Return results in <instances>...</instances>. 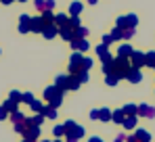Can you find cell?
<instances>
[{
  "instance_id": "44",
  "label": "cell",
  "mask_w": 155,
  "mask_h": 142,
  "mask_svg": "<svg viewBox=\"0 0 155 142\" xmlns=\"http://www.w3.org/2000/svg\"><path fill=\"white\" fill-rule=\"evenodd\" d=\"M99 113H101V109H94V111H90V119H99Z\"/></svg>"
},
{
  "instance_id": "10",
  "label": "cell",
  "mask_w": 155,
  "mask_h": 142,
  "mask_svg": "<svg viewBox=\"0 0 155 142\" xmlns=\"http://www.w3.org/2000/svg\"><path fill=\"white\" fill-rule=\"evenodd\" d=\"M94 52H97V56H99L101 61H109V59H113V56H111V52H109V46H107V44H99V46L94 48Z\"/></svg>"
},
{
  "instance_id": "37",
  "label": "cell",
  "mask_w": 155,
  "mask_h": 142,
  "mask_svg": "<svg viewBox=\"0 0 155 142\" xmlns=\"http://www.w3.org/2000/svg\"><path fill=\"white\" fill-rule=\"evenodd\" d=\"M76 75H78V79H80V84H86V82H88V71L86 69H82L80 73H76Z\"/></svg>"
},
{
  "instance_id": "3",
  "label": "cell",
  "mask_w": 155,
  "mask_h": 142,
  "mask_svg": "<svg viewBox=\"0 0 155 142\" xmlns=\"http://www.w3.org/2000/svg\"><path fill=\"white\" fill-rule=\"evenodd\" d=\"M82 61H84V56H82V52L80 50H74V54H71V59H69V73H80L82 71Z\"/></svg>"
},
{
  "instance_id": "12",
  "label": "cell",
  "mask_w": 155,
  "mask_h": 142,
  "mask_svg": "<svg viewBox=\"0 0 155 142\" xmlns=\"http://www.w3.org/2000/svg\"><path fill=\"white\" fill-rule=\"evenodd\" d=\"M126 79H128L130 84H138L143 79V73H140V69H136V67H130V71L126 73Z\"/></svg>"
},
{
  "instance_id": "49",
  "label": "cell",
  "mask_w": 155,
  "mask_h": 142,
  "mask_svg": "<svg viewBox=\"0 0 155 142\" xmlns=\"http://www.w3.org/2000/svg\"><path fill=\"white\" fill-rule=\"evenodd\" d=\"M86 2H90V4H97V0H86Z\"/></svg>"
},
{
  "instance_id": "18",
  "label": "cell",
  "mask_w": 155,
  "mask_h": 142,
  "mask_svg": "<svg viewBox=\"0 0 155 142\" xmlns=\"http://www.w3.org/2000/svg\"><path fill=\"white\" fill-rule=\"evenodd\" d=\"M2 107H4L8 113H13V111H17V109H19V102H17V100H13V98H6Z\"/></svg>"
},
{
  "instance_id": "8",
  "label": "cell",
  "mask_w": 155,
  "mask_h": 142,
  "mask_svg": "<svg viewBox=\"0 0 155 142\" xmlns=\"http://www.w3.org/2000/svg\"><path fill=\"white\" fill-rule=\"evenodd\" d=\"M42 36L46 38V40H52V38H57L59 36V25L57 23H48L44 29H42Z\"/></svg>"
},
{
  "instance_id": "31",
  "label": "cell",
  "mask_w": 155,
  "mask_h": 142,
  "mask_svg": "<svg viewBox=\"0 0 155 142\" xmlns=\"http://www.w3.org/2000/svg\"><path fill=\"white\" fill-rule=\"evenodd\" d=\"M67 25H69V27H74V29H76V27H80V15H69V21H67Z\"/></svg>"
},
{
  "instance_id": "14",
  "label": "cell",
  "mask_w": 155,
  "mask_h": 142,
  "mask_svg": "<svg viewBox=\"0 0 155 142\" xmlns=\"http://www.w3.org/2000/svg\"><path fill=\"white\" fill-rule=\"evenodd\" d=\"M29 23H31V17H29V15H21V19H19V31H21V34L31 31V29H29Z\"/></svg>"
},
{
  "instance_id": "47",
  "label": "cell",
  "mask_w": 155,
  "mask_h": 142,
  "mask_svg": "<svg viewBox=\"0 0 155 142\" xmlns=\"http://www.w3.org/2000/svg\"><path fill=\"white\" fill-rule=\"evenodd\" d=\"M88 142H103V140H101L99 136H92V138H90V140H88Z\"/></svg>"
},
{
  "instance_id": "29",
  "label": "cell",
  "mask_w": 155,
  "mask_h": 142,
  "mask_svg": "<svg viewBox=\"0 0 155 142\" xmlns=\"http://www.w3.org/2000/svg\"><path fill=\"white\" fill-rule=\"evenodd\" d=\"M82 13V2H71L69 4V15H80Z\"/></svg>"
},
{
  "instance_id": "19",
  "label": "cell",
  "mask_w": 155,
  "mask_h": 142,
  "mask_svg": "<svg viewBox=\"0 0 155 142\" xmlns=\"http://www.w3.org/2000/svg\"><path fill=\"white\" fill-rule=\"evenodd\" d=\"M124 119H126V113H124L122 109H117V111L111 113V121H115V123H120V125L124 123Z\"/></svg>"
},
{
  "instance_id": "34",
  "label": "cell",
  "mask_w": 155,
  "mask_h": 142,
  "mask_svg": "<svg viewBox=\"0 0 155 142\" xmlns=\"http://www.w3.org/2000/svg\"><path fill=\"white\" fill-rule=\"evenodd\" d=\"M52 134H54V138H61V136H65V125H54Z\"/></svg>"
},
{
  "instance_id": "41",
  "label": "cell",
  "mask_w": 155,
  "mask_h": 142,
  "mask_svg": "<svg viewBox=\"0 0 155 142\" xmlns=\"http://www.w3.org/2000/svg\"><path fill=\"white\" fill-rule=\"evenodd\" d=\"M31 100H34V96L29 94V92H25V94L21 96V102H27V105H31Z\"/></svg>"
},
{
  "instance_id": "5",
  "label": "cell",
  "mask_w": 155,
  "mask_h": 142,
  "mask_svg": "<svg viewBox=\"0 0 155 142\" xmlns=\"http://www.w3.org/2000/svg\"><path fill=\"white\" fill-rule=\"evenodd\" d=\"M69 44H71V48H74V50H80V52H86V50L90 48V42H88L86 38H74Z\"/></svg>"
},
{
  "instance_id": "16",
  "label": "cell",
  "mask_w": 155,
  "mask_h": 142,
  "mask_svg": "<svg viewBox=\"0 0 155 142\" xmlns=\"http://www.w3.org/2000/svg\"><path fill=\"white\" fill-rule=\"evenodd\" d=\"M132 52H134V48L130 46V44H120V48H117V56H126V59H130Z\"/></svg>"
},
{
  "instance_id": "1",
  "label": "cell",
  "mask_w": 155,
  "mask_h": 142,
  "mask_svg": "<svg viewBox=\"0 0 155 142\" xmlns=\"http://www.w3.org/2000/svg\"><path fill=\"white\" fill-rule=\"evenodd\" d=\"M130 59H126V56H115L113 59V73L120 77V79H126V73L130 71Z\"/></svg>"
},
{
  "instance_id": "24",
  "label": "cell",
  "mask_w": 155,
  "mask_h": 142,
  "mask_svg": "<svg viewBox=\"0 0 155 142\" xmlns=\"http://www.w3.org/2000/svg\"><path fill=\"white\" fill-rule=\"evenodd\" d=\"M124 17H126V27H136V25H138V17H136L134 13L124 15Z\"/></svg>"
},
{
  "instance_id": "39",
  "label": "cell",
  "mask_w": 155,
  "mask_h": 142,
  "mask_svg": "<svg viewBox=\"0 0 155 142\" xmlns=\"http://www.w3.org/2000/svg\"><path fill=\"white\" fill-rule=\"evenodd\" d=\"M61 102H63V96H57V98H52L48 105H51V107H54V109H59V107H61Z\"/></svg>"
},
{
  "instance_id": "17",
  "label": "cell",
  "mask_w": 155,
  "mask_h": 142,
  "mask_svg": "<svg viewBox=\"0 0 155 142\" xmlns=\"http://www.w3.org/2000/svg\"><path fill=\"white\" fill-rule=\"evenodd\" d=\"M80 88V79H78V75H67V90H78Z\"/></svg>"
},
{
  "instance_id": "11",
  "label": "cell",
  "mask_w": 155,
  "mask_h": 142,
  "mask_svg": "<svg viewBox=\"0 0 155 142\" xmlns=\"http://www.w3.org/2000/svg\"><path fill=\"white\" fill-rule=\"evenodd\" d=\"M46 27V23H44V19L42 17H31V23H29V29L31 31H36V34H42V29Z\"/></svg>"
},
{
  "instance_id": "40",
  "label": "cell",
  "mask_w": 155,
  "mask_h": 142,
  "mask_svg": "<svg viewBox=\"0 0 155 142\" xmlns=\"http://www.w3.org/2000/svg\"><path fill=\"white\" fill-rule=\"evenodd\" d=\"M21 92H17V90H13V92H11V96H8V98H13V100H17V102H21Z\"/></svg>"
},
{
  "instance_id": "6",
  "label": "cell",
  "mask_w": 155,
  "mask_h": 142,
  "mask_svg": "<svg viewBox=\"0 0 155 142\" xmlns=\"http://www.w3.org/2000/svg\"><path fill=\"white\" fill-rule=\"evenodd\" d=\"M136 115H140V117H147V119H153L155 117V109L151 105H138V109H136Z\"/></svg>"
},
{
  "instance_id": "27",
  "label": "cell",
  "mask_w": 155,
  "mask_h": 142,
  "mask_svg": "<svg viewBox=\"0 0 155 142\" xmlns=\"http://www.w3.org/2000/svg\"><path fill=\"white\" fill-rule=\"evenodd\" d=\"M67 21H69V17H67V15H54V23L59 25V27H65Z\"/></svg>"
},
{
  "instance_id": "48",
  "label": "cell",
  "mask_w": 155,
  "mask_h": 142,
  "mask_svg": "<svg viewBox=\"0 0 155 142\" xmlns=\"http://www.w3.org/2000/svg\"><path fill=\"white\" fill-rule=\"evenodd\" d=\"M0 2H2V4H13L15 0H0Z\"/></svg>"
},
{
  "instance_id": "54",
  "label": "cell",
  "mask_w": 155,
  "mask_h": 142,
  "mask_svg": "<svg viewBox=\"0 0 155 142\" xmlns=\"http://www.w3.org/2000/svg\"><path fill=\"white\" fill-rule=\"evenodd\" d=\"M153 69H155V67H153Z\"/></svg>"
},
{
  "instance_id": "7",
  "label": "cell",
  "mask_w": 155,
  "mask_h": 142,
  "mask_svg": "<svg viewBox=\"0 0 155 142\" xmlns=\"http://www.w3.org/2000/svg\"><path fill=\"white\" fill-rule=\"evenodd\" d=\"M23 138H27L31 142H38V138H40V125H29L23 132Z\"/></svg>"
},
{
  "instance_id": "22",
  "label": "cell",
  "mask_w": 155,
  "mask_h": 142,
  "mask_svg": "<svg viewBox=\"0 0 155 142\" xmlns=\"http://www.w3.org/2000/svg\"><path fill=\"white\" fill-rule=\"evenodd\" d=\"M136 138H138L140 142H151V134H149L147 130L140 127V130H136Z\"/></svg>"
},
{
  "instance_id": "50",
  "label": "cell",
  "mask_w": 155,
  "mask_h": 142,
  "mask_svg": "<svg viewBox=\"0 0 155 142\" xmlns=\"http://www.w3.org/2000/svg\"><path fill=\"white\" fill-rule=\"evenodd\" d=\"M23 142H31V140H27V138H23Z\"/></svg>"
},
{
  "instance_id": "25",
  "label": "cell",
  "mask_w": 155,
  "mask_h": 142,
  "mask_svg": "<svg viewBox=\"0 0 155 142\" xmlns=\"http://www.w3.org/2000/svg\"><path fill=\"white\" fill-rule=\"evenodd\" d=\"M11 121H13V123H21V121H25V115L17 109V111H13V113H11Z\"/></svg>"
},
{
  "instance_id": "45",
  "label": "cell",
  "mask_w": 155,
  "mask_h": 142,
  "mask_svg": "<svg viewBox=\"0 0 155 142\" xmlns=\"http://www.w3.org/2000/svg\"><path fill=\"white\" fill-rule=\"evenodd\" d=\"M126 142H140V140H138V138H136V134H134V136H128Z\"/></svg>"
},
{
  "instance_id": "52",
  "label": "cell",
  "mask_w": 155,
  "mask_h": 142,
  "mask_svg": "<svg viewBox=\"0 0 155 142\" xmlns=\"http://www.w3.org/2000/svg\"><path fill=\"white\" fill-rule=\"evenodd\" d=\"M19 2H25V0H19Z\"/></svg>"
},
{
  "instance_id": "53",
  "label": "cell",
  "mask_w": 155,
  "mask_h": 142,
  "mask_svg": "<svg viewBox=\"0 0 155 142\" xmlns=\"http://www.w3.org/2000/svg\"><path fill=\"white\" fill-rule=\"evenodd\" d=\"M54 142H61V140H54Z\"/></svg>"
},
{
  "instance_id": "46",
  "label": "cell",
  "mask_w": 155,
  "mask_h": 142,
  "mask_svg": "<svg viewBox=\"0 0 155 142\" xmlns=\"http://www.w3.org/2000/svg\"><path fill=\"white\" fill-rule=\"evenodd\" d=\"M113 142H126V138H124V136L120 134V136H117V138H115V140H113Z\"/></svg>"
},
{
  "instance_id": "42",
  "label": "cell",
  "mask_w": 155,
  "mask_h": 142,
  "mask_svg": "<svg viewBox=\"0 0 155 142\" xmlns=\"http://www.w3.org/2000/svg\"><path fill=\"white\" fill-rule=\"evenodd\" d=\"M111 42H113V38H111V34H105V36H103V44H107V46H109Z\"/></svg>"
},
{
  "instance_id": "51",
  "label": "cell",
  "mask_w": 155,
  "mask_h": 142,
  "mask_svg": "<svg viewBox=\"0 0 155 142\" xmlns=\"http://www.w3.org/2000/svg\"><path fill=\"white\" fill-rule=\"evenodd\" d=\"M38 142H51V140H38Z\"/></svg>"
},
{
  "instance_id": "4",
  "label": "cell",
  "mask_w": 155,
  "mask_h": 142,
  "mask_svg": "<svg viewBox=\"0 0 155 142\" xmlns=\"http://www.w3.org/2000/svg\"><path fill=\"white\" fill-rule=\"evenodd\" d=\"M130 65H132V67H136V69L145 67V52H138V50H134V52L130 54Z\"/></svg>"
},
{
  "instance_id": "23",
  "label": "cell",
  "mask_w": 155,
  "mask_h": 142,
  "mask_svg": "<svg viewBox=\"0 0 155 142\" xmlns=\"http://www.w3.org/2000/svg\"><path fill=\"white\" fill-rule=\"evenodd\" d=\"M145 67H155V50L145 52Z\"/></svg>"
},
{
  "instance_id": "38",
  "label": "cell",
  "mask_w": 155,
  "mask_h": 142,
  "mask_svg": "<svg viewBox=\"0 0 155 142\" xmlns=\"http://www.w3.org/2000/svg\"><path fill=\"white\" fill-rule=\"evenodd\" d=\"M82 69H86V71L92 69V61H90L88 56H84V61H82Z\"/></svg>"
},
{
  "instance_id": "21",
  "label": "cell",
  "mask_w": 155,
  "mask_h": 142,
  "mask_svg": "<svg viewBox=\"0 0 155 142\" xmlns=\"http://www.w3.org/2000/svg\"><path fill=\"white\" fill-rule=\"evenodd\" d=\"M54 86H57L59 90L65 92V90H67V75H59V77L54 79Z\"/></svg>"
},
{
  "instance_id": "43",
  "label": "cell",
  "mask_w": 155,
  "mask_h": 142,
  "mask_svg": "<svg viewBox=\"0 0 155 142\" xmlns=\"http://www.w3.org/2000/svg\"><path fill=\"white\" fill-rule=\"evenodd\" d=\"M6 115H8V111H6L4 107H0V121H4V119H6Z\"/></svg>"
},
{
  "instance_id": "20",
  "label": "cell",
  "mask_w": 155,
  "mask_h": 142,
  "mask_svg": "<svg viewBox=\"0 0 155 142\" xmlns=\"http://www.w3.org/2000/svg\"><path fill=\"white\" fill-rule=\"evenodd\" d=\"M136 117H138V115H126V119H124V123H122V125H124L126 130L136 127Z\"/></svg>"
},
{
  "instance_id": "35",
  "label": "cell",
  "mask_w": 155,
  "mask_h": 142,
  "mask_svg": "<svg viewBox=\"0 0 155 142\" xmlns=\"http://www.w3.org/2000/svg\"><path fill=\"white\" fill-rule=\"evenodd\" d=\"M136 109H138L136 105H126V107H124L122 111H124L126 115H136Z\"/></svg>"
},
{
  "instance_id": "26",
  "label": "cell",
  "mask_w": 155,
  "mask_h": 142,
  "mask_svg": "<svg viewBox=\"0 0 155 142\" xmlns=\"http://www.w3.org/2000/svg\"><path fill=\"white\" fill-rule=\"evenodd\" d=\"M105 82H107V86H117L120 77H117L115 73H107V75H105Z\"/></svg>"
},
{
  "instance_id": "32",
  "label": "cell",
  "mask_w": 155,
  "mask_h": 142,
  "mask_svg": "<svg viewBox=\"0 0 155 142\" xmlns=\"http://www.w3.org/2000/svg\"><path fill=\"white\" fill-rule=\"evenodd\" d=\"M99 119H101V121H105V123H107V121H111V111H109V109H101Z\"/></svg>"
},
{
  "instance_id": "13",
  "label": "cell",
  "mask_w": 155,
  "mask_h": 142,
  "mask_svg": "<svg viewBox=\"0 0 155 142\" xmlns=\"http://www.w3.org/2000/svg\"><path fill=\"white\" fill-rule=\"evenodd\" d=\"M36 8H38L40 13L52 11V8H54V0H36Z\"/></svg>"
},
{
  "instance_id": "36",
  "label": "cell",
  "mask_w": 155,
  "mask_h": 142,
  "mask_svg": "<svg viewBox=\"0 0 155 142\" xmlns=\"http://www.w3.org/2000/svg\"><path fill=\"white\" fill-rule=\"evenodd\" d=\"M136 34V27H124V40H130Z\"/></svg>"
},
{
  "instance_id": "28",
  "label": "cell",
  "mask_w": 155,
  "mask_h": 142,
  "mask_svg": "<svg viewBox=\"0 0 155 142\" xmlns=\"http://www.w3.org/2000/svg\"><path fill=\"white\" fill-rule=\"evenodd\" d=\"M86 36H88V27H82L80 25V27L74 29V38H86Z\"/></svg>"
},
{
  "instance_id": "15",
  "label": "cell",
  "mask_w": 155,
  "mask_h": 142,
  "mask_svg": "<svg viewBox=\"0 0 155 142\" xmlns=\"http://www.w3.org/2000/svg\"><path fill=\"white\" fill-rule=\"evenodd\" d=\"M59 36H61L63 40L71 42V40H74V27H69V25H65V27H59Z\"/></svg>"
},
{
  "instance_id": "2",
  "label": "cell",
  "mask_w": 155,
  "mask_h": 142,
  "mask_svg": "<svg viewBox=\"0 0 155 142\" xmlns=\"http://www.w3.org/2000/svg\"><path fill=\"white\" fill-rule=\"evenodd\" d=\"M65 138H67V142H78L80 138H84V127H80L74 121H67L65 123Z\"/></svg>"
},
{
  "instance_id": "33",
  "label": "cell",
  "mask_w": 155,
  "mask_h": 142,
  "mask_svg": "<svg viewBox=\"0 0 155 142\" xmlns=\"http://www.w3.org/2000/svg\"><path fill=\"white\" fill-rule=\"evenodd\" d=\"M29 107H31V109H34L36 113H42V111H44V105H42L40 100H36V98L31 100V105H29Z\"/></svg>"
},
{
  "instance_id": "9",
  "label": "cell",
  "mask_w": 155,
  "mask_h": 142,
  "mask_svg": "<svg viewBox=\"0 0 155 142\" xmlns=\"http://www.w3.org/2000/svg\"><path fill=\"white\" fill-rule=\"evenodd\" d=\"M42 96H44V100H48V102H51L52 98H57V96H63V90H59V88L52 84V86H48V88L44 90V94H42Z\"/></svg>"
},
{
  "instance_id": "30",
  "label": "cell",
  "mask_w": 155,
  "mask_h": 142,
  "mask_svg": "<svg viewBox=\"0 0 155 142\" xmlns=\"http://www.w3.org/2000/svg\"><path fill=\"white\" fill-rule=\"evenodd\" d=\"M111 38H113V40H124V29L115 25V27H113V31H111Z\"/></svg>"
}]
</instances>
